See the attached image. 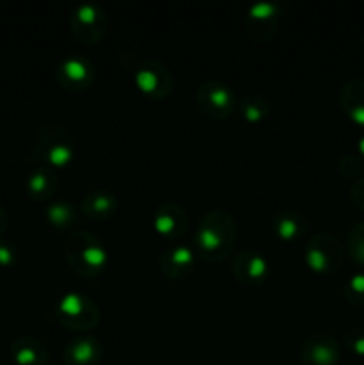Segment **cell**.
<instances>
[{"label": "cell", "instance_id": "6da1fadb", "mask_svg": "<svg viewBox=\"0 0 364 365\" xmlns=\"http://www.w3.org/2000/svg\"><path fill=\"white\" fill-rule=\"evenodd\" d=\"M196 257L207 262H223L232 255L236 241H238V225L234 217L223 209L207 210L198 221L195 235Z\"/></svg>", "mask_w": 364, "mask_h": 365}, {"label": "cell", "instance_id": "7a4b0ae2", "mask_svg": "<svg viewBox=\"0 0 364 365\" xmlns=\"http://www.w3.org/2000/svg\"><path fill=\"white\" fill-rule=\"evenodd\" d=\"M77 152L75 138L70 128L57 121L41 125L36 134L34 145L29 150V163H39V166H49L61 170L71 164Z\"/></svg>", "mask_w": 364, "mask_h": 365}, {"label": "cell", "instance_id": "3957f363", "mask_svg": "<svg viewBox=\"0 0 364 365\" xmlns=\"http://www.w3.org/2000/svg\"><path fill=\"white\" fill-rule=\"evenodd\" d=\"M64 255L71 269L82 277H98L109 266V253L98 237L84 230H71L64 242Z\"/></svg>", "mask_w": 364, "mask_h": 365}, {"label": "cell", "instance_id": "277c9868", "mask_svg": "<svg viewBox=\"0 0 364 365\" xmlns=\"http://www.w3.org/2000/svg\"><path fill=\"white\" fill-rule=\"evenodd\" d=\"M109 27V18L98 2L84 0L74 7L70 14V31L77 41L84 45H98Z\"/></svg>", "mask_w": 364, "mask_h": 365}, {"label": "cell", "instance_id": "5b68a950", "mask_svg": "<svg viewBox=\"0 0 364 365\" xmlns=\"http://www.w3.org/2000/svg\"><path fill=\"white\" fill-rule=\"evenodd\" d=\"M56 317L70 330H91L100 321V309L89 296L71 291L59 298L56 305Z\"/></svg>", "mask_w": 364, "mask_h": 365}, {"label": "cell", "instance_id": "8992f818", "mask_svg": "<svg viewBox=\"0 0 364 365\" xmlns=\"http://www.w3.org/2000/svg\"><path fill=\"white\" fill-rule=\"evenodd\" d=\"M305 264L318 274L338 273L345 257V246L335 235L328 232H318L307 241L303 250Z\"/></svg>", "mask_w": 364, "mask_h": 365}, {"label": "cell", "instance_id": "52a82bcc", "mask_svg": "<svg viewBox=\"0 0 364 365\" xmlns=\"http://www.w3.org/2000/svg\"><path fill=\"white\" fill-rule=\"evenodd\" d=\"M132 75H134L136 88L152 100L166 98L173 89L171 71L161 61L152 59V57L136 61Z\"/></svg>", "mask_w": 364, "mask_h": 365}, {"label": "cell", "instance_id": "ba28073f", "mask_svg": "<svg viewBox=\"0 0 364 365\" xmlns=\"http://www.w3.org/2000/svg\"><path fill=\"white\" fill-rule=\"evenodd\" d=\"M236 93L225 82L211 78L202 82L196 89V106L211 120H225L238 107Z\"/></svg>", "mask_w": 364, "mask_h": 365}, {"label": "cell", "instance_id": "9c48e42d", "mask_svg": "<svg viewBox=\"0 0 364 365\" xmlns=\"http://www.w3.org/2000/svg\"><path fill=\"white\" fill-rule=\"evenodd\" d=\"M284 4L277 0H257L245 14V31L253 41L264 43L273 38L280 24Z\"/></svg>", "mask_w": 364, "mask_h": 365}, {"label": "cell", "instance_id": "30bf717a", "mask_svg": "<svg viewBox=\"0 0 364 365\" xmlns=\"http://www.w3.org/2000/svg\"><path fill=\"white\" fill-rule=\"evenodd\" d=\"M96 77L95 64L86 56L71 53L63 57L56 68V78L63 88L70 91H82L93 84Z\"/></svg>", "mask_w": 364, "mask_h": 365}, {"label": "cell", "instance_id": "8fae6325", "mask_svg": "<svg viewBox=\"0 0 364 365\" xmlns=\"http://www.w3.org/2000/svg\"><path fill=\"white\" fill-rule=\"evenodd\" d=\"M231 273L236 282L248 287L263 285L270 277V262L253 250H241L231 260Z\"/></svg>", "mask_w": 364, "mask_h": 365}, {"label": "cell", "instance_id": "7c38bea8", "mask_svg": "<svg viewBox=\"0 0 364 365\" xmlns=\"http://www.w3.org/2000/svg\"><path fill=\"white\" fill-rule=\"evenodd\" d=\"M300 362L302 365H339L341 348L338 339L325 331L313 334L302 344Z\"/></svg>", "mask_w": 364, "mask_h": 365}, {"label": "cell", "instance_id": "4fadbf2b", "mask_svg": "<svg viewBox=\"0 0 364 365\" xmlns=\"http://www.w3.org/2000/svg\"><path fill=\"white\" fill-rule=\"evenodd\" d=\"M188 212L184 207L175 202L161 203L152 217V227L156 234L166 241H175L181 237L188 228Z\"/></svg>", "mask_w": 364, "mask_h": 365}, {"label": "cell", "instance_id": "5bb4252c", "mask_svg": "<svg viewBox=\"0 0 364 365\" xmlns=\"http://www.w3.org/2000/svg\"><path fill=\"white\" fill-rule=\"evenodd\" d=\"M196 262V253L191 246L173 242L159 257V269L170 280H182L193 273Z\"/></svg>", "mask_w": 364, "mask_h": 365}, {"label": "cell", "instance_id": "9a60e30c", "mask_svg": "<svg viewBox=\"0 0 364 365\" xmlns=\"http://www.w3.org/2000/svg\"><path fill=\"white\" fill-rule=\"evenodd\" d=\"M102 344L95 337L71 339L63 351L64 365H100L102 362Z\"/></svg>", "mask_w": 364, "mask_h": 365}, {"label": "cell", "instance_id": "2e32d148", "mask_svg": "<svg viewBox=\"0 0 364 365\" xmlns=\"http://www.w3.org/2000/svg\"><path fill=\"white\" fill-rule=\"evenodd\" d=\"M81 210L86 217L95 221H106L113 217L118 210V198L109 189H91L82 198Z\"/></svg>", "mask_w": 364, "mask_h": 365}, {"label": "cell", "instance_id": "e0dca14e", "mask_svg": "<svg viewBox=\"0 0 364 365\" xmlns=\"http://www.w3.org/2000/svg\"><path fill=\"white\" fill-rule=\"evenodd\" d=\"M11 359L16 365H46L49 349L39 339L21 335L11 342Z\"/></svg>", "mask_w": 364, "mask_h": 365}, {"label": "cell", "instance_id": "ac0fdd59", "mask_svg": "<svg viewBox=\"0 0 364 365\" xmlns=\"http://www.w3.org/2000/svg\"><path fill=\"white\" fill-rule=\"evenodd\" d=\"M339 106L350 121L364 128V78H352L343 84Z\"/></svg>", "mask_w": 364, "mask_h": 365}, {"label": "cell", "instance_id": "d6986e66", "mask_svg": "<svg viewBox=\"0 0 364 365\" xmlns=\"http://www.w3.org/2000/svg\"><path fill=\"white\" fill-rule=\"evenodd\" d=\"M271 228L280 241L296 242L305 237L307 232H309V223L300 212L282 210L271 217Z\"/></svg>", "mask_w": 364, "mask_h": 365}, {"label": "cell", "instance_id": "ffe728a7", "mask_svg": "<svg viewBox=\"0 0 364 365\" xmlns=\"http://www.w3.org/2000/svg\"><path fill=\"white\" fill-rule=\"evenodd\" d=\"M57 189V173L49 166H38L27 177V192L36 202L52 200Z\"/></svg>", "mask_w": 364, "mask_h": 365}, {"label": "cell", "instance_id": "44dd1931", "mask_svg": "<svg viewBox=\"0 0 364 365\" xmlns=\"http://www.w3.org/2000/svg\"><path fill=\"white\" fill-rule=\"evenodd\" d=\"M46 220L57 230H74L77 221V210L66 200H52L46 205Z\"/></svg>", "mask_w": 364, "mask_h": 365}, {"label": "cell", "instance_id": "7402d4cb", "mask_svg": "<svg viewBox=\"0 0 364 365\" xmlns=\"http://www.w3.org/2000/svg\"><path fill=\"white\" fill-rule=\"evenodd\" d=\"M239 113L248 123H259L270 116V102L261 95H246L238 102Z\"/></svg>", "mask_w": 364, "mask_h": 365}, {"label": "cell", "instance_id": "603a6c76", "mask_svg": "<svg viewBox=\"0 0 364 365\" xmlns=\"http://www.w3.org/2000/svg\"><path fill=\"white\" fill-rule=\"evenodd\" d=\"M346 250L357 264L364 266V221L355 223L346 235Z\"/></svg>", "mask_w": 364, "mask_h": 365}, {"label": "cell", "instance_id": "cb8c5ba5", "mask_svg": "<svg viewBox=\"0 0 364 365\" xmlns=\"http://www.w3.org/2000/svg\"><path fill=\"white\" fill-rule=\"evenodd\" d=\"M345 298L350 305L353 307H364V273H355L346 280Z\"/></svg>", "mask_w": 364, "mask_h": 365}, {"label": "cell", "instance_id": "d4e9b609", "mask_svg": "<svg viewBox=\"0 0 364 365\" xmlns=\"http://www.w3.org/2000/svg\"><path fill=\"white\" fill-rule=\"evenodd\" d=\"M343 344L353 355L364 356V328L355 327L346 330L345 335H343Z\"/></svg>", "mask_w": 364, "mask_h": 365}, {"label": "cell", "instance_id": "484cf974", "mask_svg": "<svg viewBox=\"0 0 364 365\" xmlns=\"http://www.w3.org/2000/svg\"><path fill=\"white\" fill-rule=\"evenodd\" d=\"M18 259V250L16 246L13 245L11 241H4L0 239V266L2 267H9L16 262Z\"/></svg>", "mask_w": 364, "mask_h": 365}, {"label": "cell", "instance_id": "4316f807", "mask_svg": "<svg viewBox=\"0 0 364 365\" xmlns=\"http://www.w3.org/2000/svg\"><path fill=\"white\" fill-rule=\"evenodd\" d=\"M360 170H363V164L357 155H346L339 163V171H341L343 177H357Z\"/></svg>", "mask_w": 364, "mask_h": 365}, {"label": "cell", "instance_id": "83f0119b", "mask_svg": "<svg viewBox=\"0 0 364 365\" xmlns=\"http://www.w3.org/2000/svg\"><path fill=\"white\" fill-rule=\"evenodd\" d=\"M350 198H352L353 205L364 212V178L353 182V185L350 187Z\"/></svg>", "mask_w": 364, "mask_h": 365}, {"label": "cell", "instance_id": "f1b7e54d", "mask_svg": "<svg viewBox=\"0 0 364 365\" xmlns=\"http://www.w3.org/2000/svg\"><path fill=\"white\" fill-rule=\"evenodd\" d=\"M7 223H9V216H7L6 209H4V207L0 205V235H2L4 232H6Z\"/></svg>", "mask_w": 364, "mask_h": 365}, {"label": "cell", "instance_id": "f546056e", "mask_svg": "<svg viewBox=\"0 0 364 365\" xmlns=\"http://www.w3.org/2000/svg\"><path fill=\"white\" fill-rule=\"evenodd\" d=\"M357 150H359L360 157H364V134H363V135H360L359 143H357Z\"/></svg>", "mask_w": 364, "mask_h": 365}]
</instances>
